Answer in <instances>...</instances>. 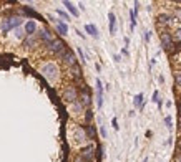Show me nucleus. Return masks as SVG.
<instances>
[{"label":"nucleus","mask_w":181,"mask_h":162,"mask_svg":"<svg viewBox=\"0 0 181 162\" xmlns=\"http://www.w3.org/2000/svg\"><path fill=\"white\" fill-rule=\"evenodd\" d=\"M62 99L65 101V103H72V104L80 99V93H78L75 84H68V86H65V89L62 91Z\"/></svg>","instance_id":"2"},{"label":"nucleus","mask_w":181,"mask_h":162,"mask_svg":"<svg viewBox=\"0 0 181 162\" xmlns=\"http://www.w3.org/2000/svg\"><path fill=\"white\" fill-rule=\"evenodd\" d=\"M56 13H58V17H62L63 20H70V15L67 12H63V10H56Z\"/></svg>","instance_id":"28"},{"label":"nucleus","mask_w":181,"mask_h":162,"mask_svg":"<svg viewBox=\"0 0 181 162\" xmlns=\"http://www.w3.org/2000/svg\"><path fill=\"white\" fill-rule=\"evenodd\" d=\"M175 22H176V17L169 15V13H159L158 15V27H161V28L173 25Z\"/></svg>","instance_id":"9"},{"label":"nucleus","mask_w":181,"mask_h":162,"mask_svg":"<svg viewBox=\"0 0 181 162\" xmlns=\"http://www.w3.org/2000/svg\"><path fill=\"white\" fill-rule=\"evenodd\" d=\"M55 30L58 35H62V37H65V35H68V25H67L63 20H56L55 23Z\"/></svg>","instance_id":"12"},{"label":"nucleus","mask_w":181,"mask_h":162,"mask_svg":"<svg viewBox=\"0 0 181 162\" xmlns=\"http://www.w3.org/2000/svg\"><path fill=\"white\" fill-rule=\"evenodd\" d=\"M70 75H72V78L75 81H81V78H83V73H81V68L78 65H75L73 68H70Z\"/></svg>","instance_id":"13"},{"label":"nucleus","mask_w":181,"mask_h":162,"mask_svg":"<svg viewBox=\"0 0 181 162\" xmlns=\"http://www.w3.org/2000/svg\"><path fill=\"white\" fill-rule=\"evenodd\" d=\"M73 162H87V160H85L83 157H81L80 154H78V156H75V159H73Z\"/></svg>","instance_id":"34"},{"label":"nucleus","mask_w":181,"mask_h":162,"mask_svg":"<svg viewBox=\"0 0 181 162\" xmlns=\"http://www.w3.org/2000/svg\"><path fill=\"white\" fill-rule=\"evenodd\" d=\"M91 119H93V111L87 109V111H85V121H87V124H91Z\"/></svg>","instance_id":"24"},{"label":"nucleus","mask_w":181,"mask_h":162,"mask_svg":"<svg viewBox=\"0 0 181 162\" xmlns=\"http://www.w3.org/2000/svg\"><path fill=\"white\" fill-rule=\"evenodd\" d=\"M176 162H181V154H179L178 157H176Z\"/></svg>","instance_id":"39"},{"label":"nucleus","mask_w":181,"mask_h":162,"mask_svg":"<svg viewBox=\"0 0 181 162\" xmlns=\"http://www.w3.org/2000/svg\"><path fill=\"white\" fill-rule=\"evenodd\" d=\"M161 47L163 50L166 51H171L173 47H175V38H173V33H169V31H163L161 33Z\"/></svg>","instance_id":"6"},{"label":"nucleus","mask_w":181,"mask_h":162,"mask_svg":"<svg viewBox=\"0 0 181 162\" xmlns=\"http://www.w3.org/2000/svg\"><path fill=\"white\" fill-rule=\"evenodd\" d=\"M0 30H2V33H7V31L12 30V23H10L9 18L2 20V23H0Z\"/></svg>","instance_id":"21"},{"label":"nucleus","mask_w":181,"mask_h":162,"mask_svg":"<svg viewBox=\"0 0 181 162\" xmlns=\"http://www.w3.org/2000/svg\"><path fill=\"white\" fill-rule=\"evenodd\" d=\"M173 38H175V41H181V28H178V30L173 33Z\"/></svg>","instance_id":"30"},{"label":"nucleus","mask_w":181,"mask_h":162,"mask_svg":"<svg viewBox=\"0 0 181 162\" xmlns=\"http://www.w3.org/2000/svg\"><path fill=\"white\" fill-rule=\"evenodd\" d=\"M143 162H148V159H146V157H145V159H143Z\"/></svg>","instance_id":"41"},{"label":"nucleus","mask_w":181,"mask_h":162,"mask_svg":"<svg viewBox=\"0 0 181 162\" xmlns=\"http://www.w3.org/2000/svg\"><path fill=\"white\" fill-rule=\"evenodd\" d=\"M165 124H166V128H168L169 131L173 129V119H171V116H166V118H165Z\"/></svg>","instance_id":"26"},{"label":"nucleus","mask_w":181,"mask_h":162,"mask_svg":"<svg viewBox=\"0 0 181 162\" xmlns=\"http://www.w3.org/2000/svg\"><path fill=\"white\" fill-rule=\"evenodd\" d=\"M108 22H110V33L115 35L116 33V17H115L113 12L108 13Z\"/></svg>","instance_id":"14"},{"label":"nucleus","mask_w":181,"mask_h":162,"mask_svg":"<svg viewBox=\"0 0 181 162\" xmlns=\"http://www.w3.org/2000/svg\"><path fill=\"white\" fill-rule=\"evenodd\" d=\"M85 131H87L88 141H95V137H97V129H95L93 124H87L85 126Z\"/></svg>","instance_id":"16"},{"label":"nucleus","mask_w":181,"mask_h":162,"mask_svg":"<svg viewBox=\"0 0 181 162\" xmlns=\"http://www.w3.org/2000/svg\"><path fill=\"white\" fill-rule=\"evenodd\" d=\"M85 31H87V33H90L93 38H98V37H100V33H98V28L95 27L93 23H87V25H85Z\"/></svg>","instance_id":"15"},{"label":"nucleus","mask_w":181,"mask_h":162,"mask_svg":"<svg viewBox=\"0 0 181 162\" xmlns=\"http://www.w3.org/2000/svg\"><path fill=\"white\" fill-rule=\"evenodd\" d=\"M35 30H37V23H35V20H28V22L25 23L27 35H35Z\"/></svg>","instance_id":"17"},{"label":"nucleus","mask_w":181,"mask_h":162,"mask_svg":"<svg viewBox=\"0 0 181 162\" xmlns=\"http://www.w3.org/2000/svg\"><path fill=\"white\" fill-rule=\"evenodd\" d=\"M159 162H163V160H159Z\"/></svg>","instance_id":"42"},{"label":"nucleus","mask_w":181,"mask_h":162,"mask_svg":"<svg viewBox=\"0 0 181 162\" xmlns=\"http://www.w3.org/2000/svg\"><path fill=\"white\" fill-rule=\"evenodd\" d=\"M85 106L80 103V99L77 101V103H73V111H75V114H80V112H83Z\"/></svg>","instance_id":"23"},{"label":"nucleus","mask_w":181,"mask_h":162,"mask_svg":"<svg viewBox=\"0 0 181 162\" xmlns=\"http://www.w3.org/2000/svg\"><path fill=\"white\" fill-rule=\"evenodd\" d=\"M153 101L158 104L159 108H161V101H159V93H158V91H155V93H153Z\"/></svg>","instance_id":"29"},{"label":"nucleus","mask_w":181,"mask_h":162,"mask_svg":"<svg viewBox=\"0 0 181 162\" xmlns=\"http://www.w3.org/2000/svg\"><path fill=\"white\" fill-rule=\"evenodd\" d=\"M179 116H181V103H179Z\"/></svg>","instance_id":"40"},{"label":"nucleus","mask_w":181,"mask_h":162,"mask_svg":"<svg viewBox=\"0 0 181 162\" xmlns=\"http://www.w3.org/2000/svg\"><path fill=\"white\" fill-rule=\"evenodd\" d=\"M113 60H115L116 63H120V61H121V56H120V55H115V56H113Z\"/></svg>","instance_id":"37"},{"label":"nucleus","mask_w":181,"mask_h":162,"mask_svg":"<svg viewBox=\"0 0 181 162\" xmlns=\"http://www.w3.org/2000/svg\"><path fill=\"white\" fill-rule=\"evenodd\" d=\"M81 157H83L87 162H93V159L97 157V152H95V146L93 144H87V146L81 149Z\"/></svg>","instance_id":"8"},{"label":"nucleus","mask_w":181,"mask_h":162,"mask_svg":"<svg viewBox=\"0 0 181 162\" xmlns=\"http://www.w3.org/2000/svg\"><path fill=\"white\" fill-rule=\"evenodd\" d=\"M101 159H103V147L98 146V149H97V160L100 162Z\"/></svg>","instance_id":"27"},{"label":"nucleus","mask_w":181,"mask_h":162,"mask_svg":"<svg viewBox=\"0 0 181 162\" xmlns=\"http://www.w3.org/2000/svg\"><path fill=\"white\" fill-rule=\"evenodd\" d=\"M38 38L42 40V43L48 45L55 40V33H52V30H48V28H42V30L38 31Z\"/></svg>","instance_id":"10"},{"label":"nucleus","mask_w":181,"mask_h":162,"mask_svg":"<svg viewBox=\"0 0 181 162\" xmlns=\"http://www.w3.org/2000/svg\"><path fill=\"white\" fill-rule=\"evenodd\" d=\"M40 71H42V75H43V78L47 79V81L55 83L56 78H58L60 70H58V66H56L53 61H48V63H43V65H42Z\"/></svg>","instance_id":"1"},{"label":"nucleus","mask_w":181,"mask_h":162,"mask_svg":"<svg viewBox=\"0 0 181 162\" xmlns=\"http://www.w3.org/2000/svg\"><path fill=\"white\" fill-rule=\"evenodd\" d=\"M73 141H75V144H78V146H83V144H87L88 136H87V131H85V128H81V126H77V128L73 129Z\"/></svg>","instance_id":"4"},{"label":"nucleus","mask_w":181,"mask_h":162,"mask_svg":"<svg viewBox=\"0 0 181 162\" xmlns=\"http://www.w3.org/2000/svg\"><path fill=\"white\" fill-rule=\"evenodd\" d=\"M100 134H101V137H103V139L106 137V129L103 128V126H101V128H100Z\"/></svg>","instance_id":"36"},{"label":"nucleus","mask_w":181,"mask_h":162,"mask_svg":"<svg viewBox=\"0 0 181 162\" xmlns=\"http://www.w3.org/2000/svg\"><path fill=\"white\" fill-rule=\"evenodd\" d=\"M77 53H78V56H80V61H81V63H83V65H85V63H87V56H85L83 50H81L80 47L77 48Z\"/></svg>","instance_id":"25"},{"label":"nucleus","mask_w":181,"mask_h":162,"mask_svg":"<svg viewBox=\"0 0 181 162\" xmlns=\"http://www.w3.org/2000/svg\"><path fill=\"white\" fill-rule=\"evenodd\" d=\"M95 86H97V104H98V109H100L101 106H103V84H101L100 78H97Z\"/></svg>","instance_id":"11"},{"label":"nucleus","mask_w":181,"mask_h":162,"mask_svg":"<svg viewBox=\"0 0 181 162\" xmlns=\"http://www.w3.org/2000/svg\"><path fill=\"white\" fill-rule=\"evenodd\" d=\"M9 20H10V23H12V28H19L20 25H22V22H23L20 17H10Z\"/></svg>","instance_id":"22"},{"label":"nucleus","mask_w":181,"mask_h":162,"mask_svg":"<svg viewBox=\"0 0 181 162\" xmlns=\"http://www.w3.org/2000/svg\"><path fill=\"white\" fill-rule=\"evenodd\" d=\"M80 103L83 104L87 109H90L91 106V93H90V88L87 84L81 86V91H80Z\"/></svg>","instance_id":"7"},{"label":"nucleus","mask_w":181,"mask_h":162,"mask_svg":"<svg viewBox=\"0 0 181 162\" xmlns=\"http://www.w3.org/2000/svg\"><path fill=\"white\" fill-rule=\"evenodd\" d=\"M77 33H78V37H81V38H85V33H81L80 30H77Z\"/></svg>","instance_id":"38"},{"label":"nucleus","mask_w":181,"mask_h":162,"mask_svg":"<svg viewBox=\"0 0 181 162\" xmlns=\"http://www.w3.org/2000/svg\"><path fill=\"white\" fill-rule=\"evenodd\" d=\"M35 45H37V38H35V35H27V38L23 40V47L33 48Z\"/></svg>","instance_id":"18"},{"label":"nucleus","mask_w":181,"mask_h":162,"mask_svg":"<svg viewBox=\"0 0 181 162\" xmlns=\"http://www.w3.org/2000/svg\"><path fill=\"white\" fill-rule=\"evenodd\" d=\"M23 12H25V13H28L30 17H33V15H35V12L30 8V7H23Z\"/></svg>","instance_id":"32"},{"label":"nucleus","mask_w":181,"mask_h":162,"mask_svg":"<svg viewBox=\"0 0 181 162\" xmlns=\"http://www.w3.org/2000/svg\"><path fill=\"white\" fill-rule=\"evenodd\" d=\"M151 38V31H145V41H150Z\"/></svg>","instance_id":"35"},{"label":"nucleus","mask_w":181,"mask_h":162,"mask_svg":"<svg viewBox=\"0 0 181 162\" xmlns=\"http://www.w3.org/2000/svg\"><path fill=\"white\" fill-rule=\"evenodd\" d=\"M143 93H138L136 96L133 98V106L138 108V109H143Z\"/></svg>","instance_id":"19"},{"label":"nucleus","mask_w":181,"mask_h":162,"mask_svg":"<svg viewBox=\"0 0 181 162\" xmlns=\"http://www.w3.org/2000/svg\"><path fill=\"white\" fill-rule=\"evenodd\" d=\"M175 81H176V84L181 88V71H176L175 73Z\"/></svg>","instance_id":"31"},{"label":"nucleus","mask_w":181,"mask_h":162,"mask_svg":"<svg viewBox=\"0 0 181 162\" xmlns=\"http://www.w3.org/2000/svg\"><path fill=\"white\" fill-rule=\"evenodd\" d=\"M45 47H47V51H48V53H52V55H55V56H60L63 51L67 50V43L62 40V38H55L52 43L45 45Z\"/></svg>","instance_id":"3"},{"label":"nucleus","mask_w":181,"mask_h":162,"mask_svg":"<svg viewBox=\"0 0 181 162\" xmlns=\"http://www.w3.org/2000/svg\"><path fill=\"white\" fill-rule=\"evenodd\" d=\"M111 124H113V128H115L116 131H118V128H120V126H118V119H116V118H113V119H111Z\"/></svg>","instance_id":"33"},{"label":"nucleus","mask_w":181,"mask_h":162,"mask_svg":"<svg viewBox=\"0 0 181 162\" xmlns=\"http://www.w3.org/2000/svg\"><path fill=\"white\" fill-rule=\"evenodd\" d=\"M63 5L67 7V10H68V12L72 13L73 17H78V15H80V13H78V10H77V7L73 5L72 2H68V0H65V2H63Z\"/></svg>","instance_id":"20"},{"label":"nucleus","mask_w":181,"mask_h":162,"mask_svg":"<svg viewBox=\"0 0 181 162\" xmlns=\"http://www.w3.org/2000/svg\"><path fill=\"white\" fill-rule=\"evenodd\" d=\"M60 60H62V63L65 66H68V68H73V66L77 65V58H75V53H73L72 50H68V48H67L65 51H63L62 55L58 56Z\"/></svg>","instance_id":"5"}]
</instances>
